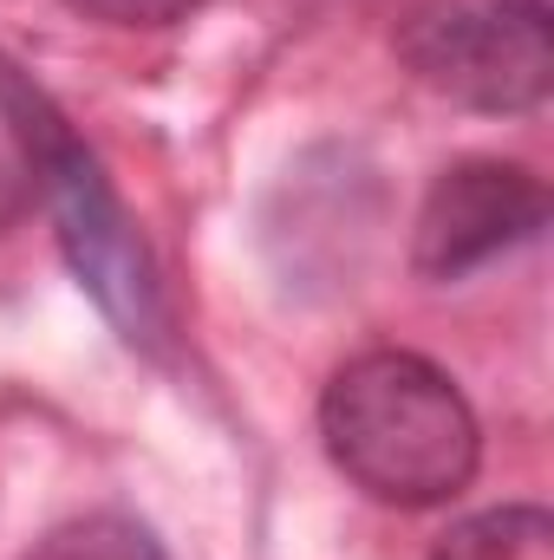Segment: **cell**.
Instances as JSON below:
<instances>
[{"label": "cell", "instance_id": "obj_1", "mask_svg": "<svg viewBox=\"0 0 554 560\" xmlns=\"http://www.w3.org/2000/svg\"><path fill=\"white\" fill-rule=\"evenodd\" d=\"M333 469L385 509H443L483 463V423L457 378L424 352H359L320 392Z\"/></svg>", "mask_w": 554, "mask_h": 560}, {"label": "cell", "instance_id": "obj_2", "mask_svg": "<svg viewBox=\"0 0 554 560\" xmlns=\"http://www.w3.org/2000/svg\"><path fill=\"white\" fill-rule=\"evenodd\" d=\"M0 125L20 150L26 189L46 202V215L59 229V248H66L79 287L99 300V313L131 346L163 352L170 346V300H163V275H157L143 235L131 229L118 189L105 183L99 156L59 118V105L7 59H0Z\"/></svg>", "mask_w": 554, "mask_h": 560}, {"label": "cell", "instance_id": "obj_3", "mask_svg": "<svg viewBox=\"0 0 554 560\" xmlns=\"http://www.w3.org/2000/svg\"><path fill=\"white\" fill-rule=\"evenodd\" d=\"M399 59L417 85L470 112H535L554 85L542 0H424L399 26Z\"/></svg>", "mask_w": 554, "mask_h": 560}, {"label": "cell", "instance_id": "obj_4", "mask_svg": "<svg viewBox=\"0 0 554 560\" xmlns=\"http://www.w3.org/2000/svg\"><path fill=\"white\" fill-rule=\"evenodd\" d=\"M549 229V183L529 163H503V156H463L450 163L412 229V268L437 287L470 280L476 268L529 248Z\"/></svg>", "mask_w": 554, "mask_h": 560}, {"label": "cell", "instance_id": "obj_5", "mask_svg": "<svg viewBox=\"0 0 554 560\" xmlns=\"http://www.w3.org/2000/svg\"><path fill=\"white\" fill-rule=\"evenodd\" d=\"M430 560H554V515L535 502H503L457 522Z\"/></svg>", "mask_w": 554, "mask_h": 560}, {"label": "cell", "instance_id": "obj_6", "mask_svg": "<svg viewBox=\"0 0 554 560\" xmlns=\"http://www.w3.org/2000/svg\"><path fill=\"white\" fill-rule=\"evenodd\" d=\"M26 560H170V555L131 515H79V522H59Z\"/></svg>", "mask_w": 554, "mask_h": 560}, {"label": "cell", "instance_id": "obj_7", "mask_svg": "<svg viewBox=\"0 0 554 560\" xmlns=\"http://www.w3.org/2000/svg\"><path fill=\"white\" fill-rule=\"evenodd\" d=\"M66 7L99 20V26H176L209 0H66Z\"/></svg>", "mask_w": 554, "mask_h": 560}, {"label": "cell", "instance_id": "obj_8", "mask_svg": "<svg viewBox=\"0 0 554 560\" xmlns=\"http://www.w3.org/2000/svg\"><path fill=\"white\" fill-rule=\"evenodd\" d=\"M26 196H33V189H26L20 150H0V229H7V222H13V215L26 209Z\"/></svg>", "mask_w": 554, "mask_h": 560}]
</instances>
